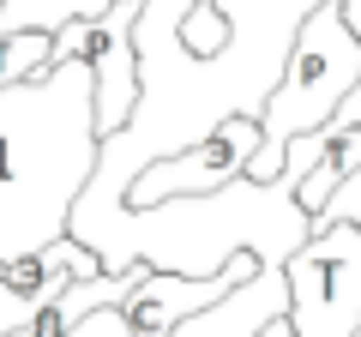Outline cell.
Instances as JSON below:
<instances>
[{"instance_id":"obj_4","label":"cell","mask_w":361,"mask_h":337,"mask_svg":"<svg viewBox=\"0 0 361 337\" xmlns=\"http://www.w3.org/2000/svg\"><path fill=\"white\" fill-rule=\"evenodd\" d=\"M145 0H109L103 13H78L54 25V61L85 54L97 73V133H121L139 103V49H133V25H139Z\"/></svg>"},{"instance_id":"obj_10","label":"cell","mask_w":361,"mask_h":337,"mask_svg":"<svg viewBox=\"0 0 361 337\" xmlns=\"http://www.w3.org/2000/svg\"><path fill=\"white\" fill-rule=\"evenodd\" d=\"M319 223H355V229H361V168L337 187L331 199H325L319 211H313V229H319Z\"/></svg>"},{"instance_id":"obj_6","label":"cell","mask_w":361,"mask_h":337,"mask_svg":"<svg viewBox=\"0 0 361 337\" xmlns=\"http://www.w3.org/2000/svg\"><path fill=\"white\" fill-rule=\"evenodd\" d=\"M103 271V259L90 253L85 241H54L42 247L37 259H18V265H0V337L18 331V325H30L37 313L54 307V295H61L73 277H97Z\"/></svg>"},{"instance_id":"obj_1","label":"cell","mask_w":361,"mask_h":337,"mask_svg":"<svg viewBox=\"0 0 361 337\" xmlns=\"http://www.w3.org/2000/svg\"><path fill=\"white\" fill-rule=\"evenodd\" d=\"M97 145V73L85 54L0 85V265L37 259L73 235Z\"/></svg>"},{"instance_id":"obj_8","label":"cell","mask_w":361,"mask_h":337,"mask_svg":"<svg viewBox=\"0 0 361 337\" xmlns=\"http://www.w3.org/2000/svg\"><path fill=\"white\" fill-rule=\"evenodd\" d=\"M355 168H361V127L325 133V151L313 157V168L301 175V193H295V199H301V211L313 217V211H319L325 199H331L337 187H343L349 175H355Z\"/></svg>"},{"instance_id":"obj_2","label":"cell","mask_w":361,"mask_h":337,"mask_svg":"<svg viewBox=\"0 0 361 337\" xmlns=\"http://www.w3.org/2000/svg\"><path fill=\"white\" fill-rule=\"evenodd\" d=\"M355 78H361V37L349 30V18H343L337 0H319V6L301 18L295 42H289L277 91L265 97V115H259L265 145H259V157L247 163V181H277L283 145L301 139V133H313V127H325Z\"/></svg>"},{"instance_id":"obj_14","label":"cell","mask_w":361,"mask_h":337,"mask_svg":"<svg viewBox=\"0 0 361 337\" xmlns=\"http://www.w3.org/2000/svg\"><path fill=\"white\" fill-rule=\"evenodd\" d=\"M355 337H361V331H355Z\"/></svg>"},{"instance_id":"obj_3","label":"cell","mask_w":361,"mask_h":337,"mask_svg":"<svg viewBox=\"0 0 361 337\" xmlns=\"http://www.w3.org/2000/svg\"><path fill=\"white\" fill-rule=\"evenodd\" d=\"M289 325L295 337H355L361 331V229L319 223L283 259Z\"/></svg>"},{"instance_id":"obj_12","label":"cell","mask_w":361,"mask_h":337,"mask_svg":"<svg viewBox=\"0 0 361 337\" xmlns=\"http://www.w3.org/2000/svg\"><path fill=\"white\" fill-rule=\"evenodd\" d=\"M337 6H343V18H349V30H355V37H361V0H337Z\"/></svg>"},{"instance_id":"obj_11","label":"cell","mask_w":361,"mask_h":337,"mask_svg":"<svg viewBox=\"0 0 361 337\" xmlns=\"http://www.w3.org/2000/svg\"><path fill=\"white\" fill-rule=\"evenodd\" d=\"M61 337H133V325H127V313L121 307H90L78 325H66Z\"/></svg>"},{"instance_id":"obj_7","label":"cell","mask_w":361,"mask_h":337,"mask_svg":"<svg viewBox=\"0 0 361 337\" xmlns=\"http://www.w3.org/2000/svg\"><path fill=\"white\" fill-rule=\"evenodd\" d=\"M283 313H289V277H283V265H259V271L241 277L229 295H217L211 307L187 313L169 337H259L271 319H283Z\"/></svg>"},{"instance_id":"obj_9","label":"cell","mask_w":361,"mask_h":337,"mask_svg":"<svg viewBox=\"0 0 361 337\" xmlns=\"http://www.w3.org/2000/svg\"><path fill=\"white\" fill-rule=\"evenodd\" d=\"M103 6H109V0H42L37 30H54V25H66V18H78V13H103ZM187 6H193V0H145L133 30H139V37H180Z\"/></svg>"},{"instance_id":"obj_13","label":"cell","mask_w":361,"mask_h":337,"mask_svg":"<svg viewBox=\"0 0 361 337\" xmlns=\"http://www.w3.org/2000/svg\"><path fill=\"white\" fill-rule=\"evenodd\" d=\"M259 337H295V325H289V313H283V319H271V325H265Z\"/></svg>"},{"instance_id":"obj_5","label":"cell","mask_w":361,"mask_h":337,"mask_svg":"<svg viewBox=\"0 0 361 337\" xmlns=\"http://www.w3.org/2000/svg\"><path fill=\"white\" fill-rule=\"evenodd\" d=\"M259 145H265L259 115H229L211 139L145 163L139 175H133V187H127V205H157V199H175V193H217V187H229V181L247 175V163L259 157Z\"/></svg>"}]
</instances>
